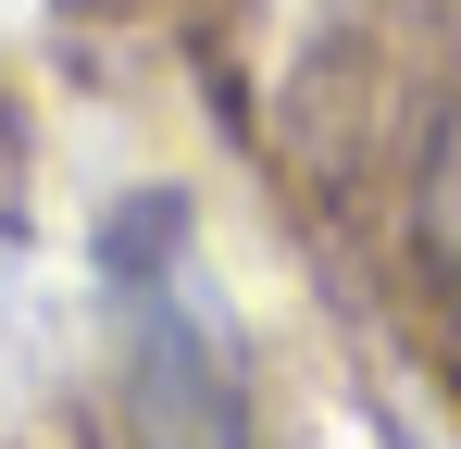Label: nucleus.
<instances>
[{"label": "nucleus", "instance_id": "1", "mask_svg": "<svg viewBox=\"0 0 461 449\" xmlns=\"http://www.w3.org/2000/svg\"><path fill=\"white\" fill-rule=\"evenodd\" d=\"M100 288H113V337H125L138 449H249V374H237L225 299L187 262V213L175 200H125L113 213Z\"/></svg>", "mask_w": 461, "mask_h": 449}, {"label": "nucleus", "instance_id": "2", "mask_svg": "<svg viewBox=\"0 0 461 449\" xmlns=\"http://www.w3.org/2000/svg\"><path fill=\"white\" fill-rule=\"evenodd\" d=\"M424 250H437V275H449V299H461V125L437 138V162H424Z\"/></svg>", "mask_w": 461, "mask_h": 449}]
</instances>
